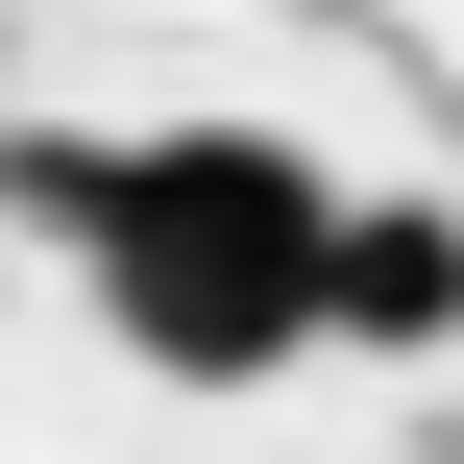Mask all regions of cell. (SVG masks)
<instances>
[{
  "instance_id": "obj_1",
  "label": "cell",
  "mask_w": 464,
  "mask_h": 464,
  "mask_svg": "<svg viewBox=\"0 0 464 464\" xmlns=\"http://www.w3.org/2000/svg\"><path fill=\"white\" fill-rule=\"evenodd\" d=\"M49 220H73V294H98V343H122V367H171V392H269V367H318L343 196H318L269 122L49 147Z\"/></svg>"
},
{
  "instance_id": "obj_2",
  "label": "cell",
  "mask_w": 464,
  "mask_h": 464,
  "mask_svg": "<svg viewBox=\"0 0 464 464\" xmlns=\"http://www.w3.org/2000/svg\"><path fill=\"white\" fill-rule=\"evenodd\" d=\"M318 343H367V367H440V343H464V220H440V196H343Z\"/></svg>"
}]
</instances>
